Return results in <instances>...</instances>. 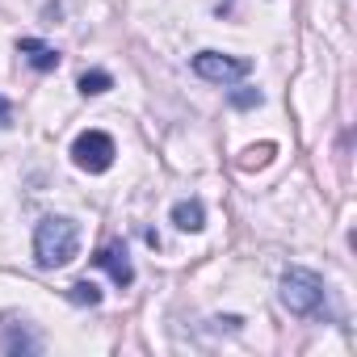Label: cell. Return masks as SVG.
<instances>
[{
	"instance_id": "obj_1",
	"label": "cell",
	"mask_w": 357,
	"mask_h": 357,
	"mask_svg": "<svg viewBox=\"0 0 357 357\" xmlns=\"http://www.w3.org/2000/svg\"><path fill=\"white\" fill-rule=\"evenodd\" d=\"M76 252H80V227H76V219L47 215L34 227V261H38V269H63V265L76 261Z\"/></svg>"
},
{
	"instance_id": "obj_2",
	"label": "cell",
	"mask_w": 357,
	"mask_h": 357,
	"mask_svg": "<svg viewBox=\"0 0 357 357\" xmlns=\"http://www.w3.org/2000/svg\"><path fill=\"white\" fill-rule=\"evenodd\" d=\"M278 298L290 315H319L324 311V278L311 269H286L278 282Z\"/></svg>"
},
{
	"instance_id": "obj_3",
	"label": "cell",
	"mask_w": 357,
	"mask_h": 357,
	"mask_svg": "<svg viewBox=\"0 0 357 357\" xmlns=\"http://www.w3.org/2000/svg\"><path fill=\"white\" fill-rule=\"evenodd\" d=\"M194 72L202 76V80H211V84H236V80H244L248 72H252V59H244V55H223V51H198L194 55Z\"/></svg>"
},
{
	"instance_id": "obj_4",
	"label": "cell",
	"mask_w": 357,
	"mask_h": 357,
	"mask_svg": "<svg viewBox=\"0 0 357 357\" xmlns=\"http://www.w3.org/2000/svg\"><path fill=\"white\" fill-rule=\"evenodd\" d=\"M114 155H118V147H114V139L105 130H80L76 143H72V160L84 172H109Z\"/></svg>"
},
{
	"instance_id": "obj_5",
	"label": "cell",
	"mask_w": 357,
	"mask_h": 357,
	"mask_svg": "<svg viewBox=\"0 0 357 357\" xmlns=\"http://www.w3.org/2000/svg\"><path fill=\"white\" fill-rule=\"evenodd\" d=\"M93 265H97V269H105V273L114 278V286H118V290H126V286L135 282V265H130V257H126V248H122V244H105V248H97Z\"/></svg>"
},
{
	"instance_id": "obj_6",
	"label": "cell",
	"mask_w": 357,
	"mask_h": 357,
	"mask_svg": "<svg viewBox=\"0 0 357 357\" xmlns=\"http://www.w3.org/2000/svg\"><path fill=\"white\" fill-rule=\"evenodd\" d=\"M172 227H176V231H190V236H198V231L206 227V206H202L198 198L176 202V206H172Z\"/></svg>"
},
{
	"instance_id": "obj_7",
	"label": "cell",
	"mask_w": 357,
	"mask_h": 357,
	"mask_svg": "<svg viewBox=\"0 0 357 357\" xmlns=\"http://www.w3.org/2000/svg\"><path fill=\"white\" fill-rule=\"evenodd\" d=\"M17 51L30 59L34 72H55V68H59V51H55L51 43H43V38H22Z\"/></svg>"
},
{
	"instance_id": "obj_8",
	"label": "cell",
	"mask_w": 357,
	"mask_h": 357,
	"mask_svg": "<svg viewBox=\"0 0 357 357\" xmlns=\"http://www.w3.org/2000/svg\"><path fill=\"white\" fill-rule=\"evenodd\" d=\"M76 89H80L84 97H101V93H109V89H114V76H109V72H101V68H93V72H84V76L76 80Z\"/></svg>"
},
{
	"instance_id": "obj_9",
	"label": "cell",
	"mask_w": 357,
	"mask_h": 357,
	"mask_svg": "<svg viewBox=\"0 0 357 357\" xmlns=\"http://www.w3.org/2000/svg\"><path fill=\"white\" fill-rule=\"evenodd\" d=\"M68 298L76 307H97L101 303V286L97 282H76V286H68Z\"/></svg>"
},
{
	"instance_id": "obj_10",
	"label": "cell",
	"mask_w": 357,
	"mask_h": 357,
	"mask_svg": "<svg viewBox=\"0 0 357 357\" xmlns=\"http://www.w3.org/2000/svg\"><path fill=\"white\" fill-rule=\"evenodd\" d=\"M278 155V147L273 143H261V147H248L244 155H240V168H265L269 160Z\"/></svg>"
},
{
	"instance_id": "obj_11",
	"label": "cell",
	"mask_w": 357,
	"mask_h": 357,
	"mask_svg": "<svg viewBox=\"0 0 357 357\" xmlns=\"http://www.w3.org/2000/svg\"><path fill=\"white\" fill-rule=\"evenodd\" d=\"M231 105L236 109H252V105H261V93L257 89H240V93H231Z\"/></svg>"
}]
</instances>
